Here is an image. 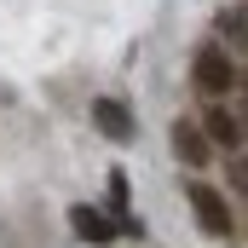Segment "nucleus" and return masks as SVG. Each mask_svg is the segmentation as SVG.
Returning <instances> with one entry per match:
<instances>
[{"instance_id": "423d86ee", "label": "nucleus", "mask_w": 248, "mask_h": 248, "mask_svg": "<svg viewBox=\"0 0 248 248\" xmlns=\"http://www.w3.org/2000/svg\"><path fill=\"white\" fill-rule=\"evenodd\" d=\"M69 225H75V237H81V243H93V248H110V237H116V231H110V219H104L98 208H87V202H75V208H69Z\"/></svg>"}, {"instance_id": "20e7f679", "label": "nucleus", "mask_w": 248, "mask_h": 248, "mask_svg": "<svg viewBox=\"0 0 248 248\" xmlns=\"http://www.w3.org/2000/svg\"><path fill=\"white\" fill-rule=\"evenodd\" d=\"M190 214H196V225L208 231V237H219V243H231L237 237V219H231V202L219 196L214 185H202V179H190Z\"/></svg>"}, {"instance_id": "0eeeda50", "label": "nucleus", "mask_w": 248, "mask_h": 248, "mask_svg": "<svg viewBox=\"0 0 248 248\" xmlns=\"http://www.w3.org/2000/svg\"><path fill=\"white\" fill-rule=\"evenodd\" d=\"M219 41H225L231 52H248V6H231V12H219Z\"/></svg>"}, {"instance_id": "1a4fd4ad", "label": "nucleus", "mask_w": 248, "mask_h": 248, "mask_svg": "<svg viewBox=\"0 0 248 248\" xmlns=\"http://www.w3.org/2000/svg\"><path fill=\"white\" fill-rule=\"evenodd\" d=\"M110 202H116V214H127V173H110Z\"/></svg>"}, {"instance_id": "7ed1b4c3", "label": "nucleus", "mask_w": 248, "mask_h": 248, "mask_svg": "<svg viewBox=\"0 0 248 248\" xmlns=\"http://www.w3.org/2000/svg\"><path fill=\"white\" fill-rule=\"evenodd\" d=\"M168 144H173V162H179V168H190V173L214 168V156H219V144L208 139V127L196 122V116H179V122L168 127Z\"/></svg>"}, {"instance_id": "f257e3e1", "label": "nucleus", "mask_w": 248, "mask_h": 248, "mask_svg": "<svg viewBox=\"0 0 248 248\" xmlns=\"http://www.w3.org/2000/svg\"><path fill=\"white\" fill-rule=\"evenodd\" d=\"M190 87H196L202 98H231V93L243 87L237 52H231L225 41H202V46L190 52Z\"/></svg>"}, {"instance_id": "6e6552de", "label": "nucleus", "mask_w": 248, "mask_h": 248, "mask_svg": "<svg viewBox=\"0 0 248 248\" xmlns=\"http://www.w3.org/2000/svg\"><path fill=\"white\" fill-rule=\"evenodd\" d=\"M225 173H231V190H237V196L248 202V150H243V156H231V162H225Z\"/></svg>"}, {"instance_id": "39448f33", "label": "nucleus", "mask_w": 248, "mask_h": 248, "mask_svg": "<svg viewBox=\"0 0 248 248\" xmlns=\"http://www.w3.org/2000/svg\"><path fill=\"white\" fill-rule=\"evenodd\" d=\"M93 127H98L104 139H116V144L133 139V116H127L122 98H98V104H93Z\"/></svg>"}, {"instance_id": "f03ea898", "label": "nucleus", "mask_w": 248, "mask_h": 248, "mask_svg": "<svg viewBox=\"0 0 248 248\" xmlns=\"http://www.w3.org/2000/svg\"><path fill=\"white\" fill-rule=\"evenodd\" d=\"M196 122L208 127V139L219 144V156H243L248 150V116L231 110L225 98H202V116H196Z\"/></svg>"}]
</instances>
